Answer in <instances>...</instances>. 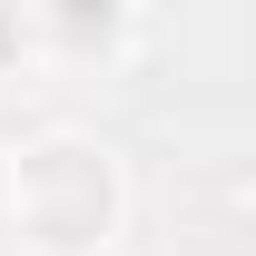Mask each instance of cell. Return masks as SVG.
Listing matches in <instances>:
<instances>
[{
  "label": "cell",
  "mask_w": 256,
  "mask_h": 256,
  "mask_svg": "<svg viewBox=\"0 0 256 256\" xmlns=\"http://www.w3.org/2000/svg\"><path fill=\"white\" fill-rule=\"evenodd\" d=\"M0 236L20 256H108L128 236V168L98 128H30L0 158Z\"/></svg>",
  "instance_id": "6da1fadb"
}]
</instances>
